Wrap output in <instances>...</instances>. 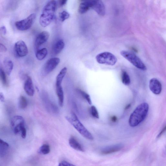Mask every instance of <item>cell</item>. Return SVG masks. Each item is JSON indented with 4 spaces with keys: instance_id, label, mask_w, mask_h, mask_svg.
Segmentation results:
<instances>
[{
    "instance_id": "6da1fadb",
    "label": "cell",
    "mask_w": 166,
    "mask_h": 166,
    "mask_svg": "<svg viewBox=\"0 0 166 166\" xmlns=\"http://www.w3.org/2000/svg\"><path fill=\"white\" fill-rule=\"evenodd\" d=\"M149 110V105L146 103H143L138 106L130 115L129 125L132 127H136L146 118Z\"/></svg>"
},
{
    "instance_id": "7a4b0ae2",
    "label": "cell",
    "mask_w": 166,
    "mask_h": 166,
    "mask_svg": "<svg viewBox=\"0 0 166 166\" xmlns=\"http://www.w3.org/2000/svg\"><path fill=\"white\" fill-rule=\"evenodd\" d=\"M57 2H49L44 8L42 14L40 18V25L45 28L50 24L54 16L57 7Z\"/></svg>"
},
{
    "instance_id": "3957f363",
    "label": "cell",
    "mask_w": 166,
    "mask_h": 166,
    "mask_svg": "<svg viewBox=\"0 0 166 166\" xmlns=\"http://www.w3.org/2000/svg\"><path fill=\"white\" fill-rule=\"evenodd\" d=\"M66 119L85 138L93 140L94 138L91 133L81 122L77 116L73 111H71L70 116H66Z\"/></svg>"
},
{
    "instance_id": "277c9868",
    "label": "cell",
    "mask_w": 166,
    "mask_h": 166,
    "mask_svg": "<svg viewBox=\"0 0 166 166\" xmlns=\"http://www.w3.org/2000/svg\"><path fill=\"white\" fill-rule=\"evenodd\" d=\"M121 55L123 56L137 68L142 70H146L147 67L142 60L134 53L127 51H122L120 52Z\"/></svg>"
},
{
    "instance_id": "5b68a950",
    "label": "cell",
    "mask_w": 166,
    "mask_h": 166,
    "mask_svg": "<svg viewBox=\"0 0 166 166\" xmlns=\"http://www.w3.org/2000/svg\"><path fill=\"white\" fill-rule=\"evenodd\" d=\"M96 59L99 63L110 66L114 65L117 61V58L113 54L107 52L98 54Z\"/></svg>"
},
{
    "instance_id": "8992f818",
    "label": "cell",
    "mask_w": 166,
    "mask_h": 166,
    "mask_svg": "<svg viewBox=\"0 0 166 166\" xmlns=\"http://www.w3.org/2000/svg\"><path fill=\"white\" fill-rule=\"evenodd\" d=\"M36 14L34 13L30 15L26 18L17 21L15 26L18 29L21 31L28 30L32 26L35 21Z\"/></svg>"
},
{
    "instance_id": "52a82bcc",
    "label": "cell",
    "mask_w": 166,
    "mask_h": 166,
    "mask_svg": "<svg viewBox=\"0 0 166 166\" xmlns=\"http://www.w3.org/2000/svg\"><path fill=\"white\" fill-rule=\"evenodd\" d=\"M60 62V59L57 57H53L48 60L43 67L42 75L46 76L50 73L59 64Z\"/></svg>"
},
{
    "instance_id": "ba28073f",
    "label": "cell",
    "mask_w": 166,
    "mask_h": 166,
    "mask_svg": "<svg viewBox=\"0 0 166 166\" xmlns=\"http://www.w3.org/2000/svg\"><path fill=\"white\" fill-rule=\"evenodd\" d=\"M11 125L14 133L18 134L21 131L22 127L24 126V118L21 116H15L11 120Z\"/></svg>"
},
{
    "instance_id": "9c48e42d",
    "label": "cell",
    "mask_w": 166,
    "mask_h": 166,
    "mask_svg": "<svg viewBox=\"0 0 166 166\" xmlns=\"http://www.w3.org/2000/svg\"><path fill=\"white\" fill-rule=\"evenodd\" d=\"M15 50L17 55L20 57L26 56L28 53V49L25 42L20 40L15 45Z\"/></svg>"
},
{
    "instance_id": "30bf717a",
    "label": "cell",
    "mask_w": 166,
    "mask_h": 166,
    "mask_svg": "<svg viewBox=\"0 0 166 166\" xmlns=\"http://www.w3.org/2000/svg\"><path fill=\"white\" fill-rule=\"evenodd\" d=\"M49 36L50 34L47 31H43L38 34L35 39L34 44L35 49L37 51L42 45L47 41Z\"/></svg>"
},
{
    "instance_id": "8fae6325",
    "label": "cell",
    "mask_w": 166,
    "mask_h": 166,
    "mask_svg": "<svg viewBox=\"0 0 166 166\" xmlns=\"http://www.w3.org/2000/svg\"><path fill=\"white\" fill-rule=\"evenodd\" d=\"M149 88L151 92L155 95H159L162 90V86L159 81L155 78L150 81Z\"/></svg>"
},
{
    "instance_id": "7c38bea8",
    "label": "cell",
    "mask_w": 166,
    "mask_h": 166,
    "mask_svg": "<svg viewBox=\"0 0 166 166\" xmlns=\"http://www.w3.org/2000/svg\"><path fill=\"white\" fill-rule=\"evenodd\" d=\"M91 8L100 16H104L105 15V7L104 3L101 1H92Z\"/></svg>"
},
{
    "instance_id": "4fadbf2b",
    "label": "cell",
    "mask_w": 166,
    "mask_h": 166,
    "mask_svg": "<svg viewBox=\"0 0 166 166\" xmlns=\"http://www.w3.org/2000/svg\"><path fill=\"white\" fill-rule=\"evenodd\" d=\"M124 147L122 144H118L106 147L101 151V154L103 155H109L117 152L122 150Z\"/></svg>"
},
{
    "instance_id": "5bb4252c",
    "label": "cell",
    "mask_w": 166,
    "mask_h": 166,
    "mask_svg": "<svg viewBox=\"0 0 166 166\" xmlns=\"http://www.w3.org/2000/svg\"><path fill=\"white\" fill-rule=\"evenodd\" d=\"M24 88L27 95L30 96H32L34 95V89L32 80L29 76H27L24 83Z\"/></svg>"
},
{
    "instance_id": "9a60e30c",
    "label": "cell",
    "mask_w": 166,
    "mask_h": 166,
    "mask_svg": "<svg viewBox=\"0 0 166 166\" xmlns=\"http://www.w3.org/2000/svg\"><path fill=\"white\" fill-rule=\"evenodd\" d=\"M62 82H56V93L59 105L61 107L63 106L64 101V92L62 86Z\"/></svg>"
},
{
    "instance_id": "2e32d148",
    "label": "cell",
    "mask_w": 166,
    "mask_h": 166,
    "mask_svg": "<svg viewBox=\"0 0 166 166\" xmlns=\"http://www.w3.org/2000/svg\"><path fill=\"white\" fill-rule=\"evenodd\" d=\"M65 43L62 39L57 40L54 44L52 47V52L55 55L60 54L63 50L65 47Z\"/></svg>"
},
{
    "instance_id": "e0dca14e",
    "label": "cell",
    "mask_w": 166,
    "mask_h": 166,
    "mask_svg": "<svg viewBox=\"0 0 166 166\" xmlns=\"http://www.w3.org/2000/svg\"><path fill=\"white\" fill-rule=\"evenodd\" d=\"M70 146L76 150L83 152L84 150L77 140L73 136L71 137L69 140Z\"/></svg>"
},
{
    "instance_id": "ac0fdd59",
    "label": "cell",
    "mask_w": 166,
    "mask_h": 166,
    "mask_svg": "<svg viewBox=\"0 0 166 166\" xmlns=\"http://www.w3.org/2000/svg\"><path fill=\"white\" fill-rule=\"evenodd\" d=\"M92 1L84 2L81 3L79 6L78 11L82 15L87 12L91 8Z\"/></svg>"
},
{
    "instance_id": "d6986e66",
    "label": "cell",
    "mask_w": 166,
    "mask_h": 166,
    "mask_svg": "<svg viewBox=\"0 0 166 166\" xmlns=\"http://www.w3.org/2000/svg\"><path fill=\"white\" fill-rule=\"evenodd\" d=\"M47 50L46 48L38 50L36 52V57L37 60H42L46 57L47 54Z\"/></svg>"
},
{
    "instance_id": "ffe728a7",
    "label": "cell",
    "mask_w": 166,
    "mask_h": 166,
    "mask_svg": "<svg viewBox=\"0 0 166 166\" xmlns=\"http://www.w3.org/2000/svg\"><path fill=\"white\" fill-rule=\"evenodd\" d=\"M5 70L6 73L10 76L13 69V65L12 61L10 60H6L4 62Z\"/></svg>"
},
{
    "instance_id": "44dd1931",
    "label": "cell",
    "mask_w": 166,
    "mask_h": 166,
    "mask_svg": "<svg viewBox=\"0 0 166 166\" xmlns=\"http://www.w3.org/2000/svg\"><path fill=\"white\" fill-rule=\"evenodd\" d=\"M77 91L84 99L88 102L89 105H92V102L91 98L89 94L80 89H77Z\"/></svg>"
},
{
    "instance_id": "7402d4cb",
    "label": "cell",
    "mask_w": 166,
    "mask_h": 166,
    "mask_svg": "<svg viewBox=\"0 0 166 166\" xmlns=\"http://www.w3.org/2000/svg\"><path fill=\"white\" fill-rule=\"evenodd\" d=\"M122 83L125 86H129L131 83V79L128 73L125 71L122 72Z\"/></svg>"
},
{
    "instance_id": "603a6c76",
    "label": "cell",
    "mask_w": 166,
    "mask_h": 166,
    "mask_svg": "<svg viewBox=\"0 0 166 166\" xmlns=\"http://www.w3.org/2000/svg\"><path fill=\"white\" fill-rule=\"evenodd\" d=\"M50 151V146L47 144H44L40 148L39 151L40 154L44 155H46L49 153Z\"/></svg>"
},
{
    "instance_id": "cb8c5ba5",
    "label": "cell",
    "mask_w": 166,
    "mask_h": 166,
    "mask_svg": "<svg viewBox=\"0 0 166 166\" xmlns=\"http://www.w3.org/2000/svg\"><path fill=\"white\" fill-rule=\"evenodd\" d=\"M28 105V101L27 99L23 96H21L19 99V106L20 108L24 109Z\"/></svg>"
},
{
    "instance_id": "d4e9b609",
    "label": "cell",
    "mask_w": 166,
    "mask_h": 166,
    "mask_svg": "<svg viewBox=\"0 0 166 166\" xmlns=\"http://www.w3.org/2000/svg\"><path fill=\"white\" fill-rule=\"evenodd\" d=\"M59 16L60 20L62 22L68 19L70 17L69 13L65 11L60 13Z\"/></svg>"
},
{
    "instance_id": "484cf974",
    "label": "cell",
    "mask_w": 166,
    "mask_h": 166,
    "mask_svg": "<svg viewBox=\"0 0 166 166\" xmlns=\"http://www.w3.org/2000/svg\"><path fill=\"white\" fill-rule=\"evenodd\" d=\"M90 113L93 118L97 119H99V114L96 107L95 106H91L90 109Z\"/></svg>"
},
{
    "instance_id": "4316f807",
    "label": "cell",
    "mask_w": 166,
    "mask_h": 166,
    "mask_svg": "<svg viewBox=\"0 0 166 166\" xmlns=\"http://www.w3.org/2000/svg\"><path fill=\"white\" fill-rule=\"evenodd\" d=\"M0 78L2 84L4 85H6L7 83L6 75L5 72L2 69H0Z\"/></svg>"
},
{
    "instance_id": "83f0119b",
    "label": "cell",
    "mask_w": 166,
    "mask_h": 166,
    "mask_svg": "<svg viewBox=\"0 0 166 166\" xmlns=\"http://www.w3.org/2000/svg\"><path fill=\"white\" fill-rule=\"evenodd\" d=\"M59 166H76L75 165L71 164L66 161H63L60 162Z\"/></svg>"
},
{
    "instance_id": "f1b7e54d",
    "label": "cell",
    "mask_w": 166,
    "mask_h": 166,
    "mask_svg": "<svg viewBox=\"0 0 166 166\" xmlns=\"http://www.w3.org/2000/svg\"><path fill=\"white\" fill-rule=\"evenodd\" d=\"M21 132V137L23 138H25L26 136V130L25 126L22 127Z\"/></svg>"
},
{
    "instance_id": "f546056e",
    "label": "cell",
    "mask_w": 166,
    "mask_h": 166,
    "mask_svg": "<svg viewBox=\"0 0 166 166\" xmlns=\"http://www.w3.org/2000/svg\"><path fill=\"white\" fill-rule=\"evenodd\" d=\"M7 49L5 46L0 43V53L5 52L7 51Z\"/></svg>"
},
{
    "instance_id": "4dcf8cb0",
    "label": "cell",
    "mask_w": 166,
    "mask_h": 166,
    "mask_svg": "<svg viewBox=\"0 0 166 166\" xmlns=\"http://www.w3.org/2000/svg\"><path fill=\"white\" fill-rule=\"evenodd\" d=\"M0 144L1 145L5 146L6 147H8L9 145L5 142H4L3 140L0 138Z\"/></svg>"
},
{
    "instance_id": "1f68e13d",
    "label": "cell",
    "mask_w": 166,
    "mask_h": 166,
    "mask_svg": "<svg viewBox=\"0 0 166 166\" xmlns=\"http://www.w3.org/2000/svg\"><path fill=\"white\" fill-rule=\"evenodd\" d=\"M67 1L66 0H61L59 1L60 5V6H63L65 5L67 3Z\"/></svg>"
},
{
    "instance_id": "d6a6232c",
    "label": "cell",
    "mask_w": 166,
    "mask_h": 166,
    "mask_svg": "<svg viewBox=\"0 0 166 166\" xmlns=\"http://www.w3.org/2000/svg\"><path fill=\"white\" fill-rule=\"evenodd\" d=\"M166 129V127H165L163 129L162 131L158 135V138H159L163 134L164 132H165Z\"/></svg>"
},
{
    "instance_id": "836d02e7",
    "label": "cell",
    "mask_w": 166,
    "mask_h": 166,
    "mask_svg": "<svg viewBox=\"0 0 166 166\" xmlns=\"http://www.w3.org/2000/svg\"><path fill=\"white\" fill-rule=\"evenodd\" d=\"M0 100L2 102L5 101V98L3 93H0Z\"/></svg>"
},
{
    "instance_id": "e575fe53",
    "label": "cell",
    "mask_w": 166,
    "mask_h": 166,
    "mask_svg": "<svg viewBox=\"0 0 166 166\" xmlns=\"http://www.w3.org/2000/svg\"><path fill=\"white\" fill-rule=\"evenodd\" d=\"M1 31L2 33L4 34H5L6 33V30L5 27L3 26L1 28Z\"/></svg>"
},
{
    "instance_id": "d590c367",
    "label": "cell",
    "mask_w": 166,
    "mask_h": 166,
    "mask_svg": "<svg viewBox=\"0 0 166 166\" xmlns=\"http://www.w3.org/2000/svg\"><path fill=\"white\" fill-rule=\"evenodd\" d=\"M112 122H116L117 120V118L116 116H112L111 118Z\"/></svg>"
},
{
    "instance_id": "8d00e7d4",
    "label": "cell",
    "mask_w": 166,
    "mask_h": 166,
    "mask_svg": "<svg viewBox=\"0 0 166 166\" xmlns=\"http://www.w3.org/2000/svg\"><path fill=\"white\" fill-rule=\"evenodd\" d=\"M131 104H129L125 108V110H127L130 108V107H131Z\"/></svg>"
}]
</instances>
